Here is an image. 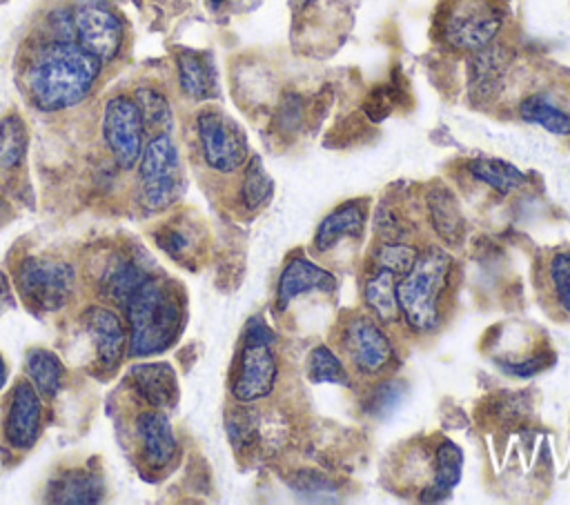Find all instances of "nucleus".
Instances as JSON below:
<instances>
[{"instance_id":"obj_1","label":"nucleus","mask_w":570,"mask_h":505,"mask_svg":"<svg viewBox=\"0 0 570 505\" xmlns=\"http://www.w3.org/2000/svg\"><path fill=\"white\" fill-rule=\"evenodd\" d=\"M100 60L73 40L45 44L27 73L31 100L42 111H60L78 105L91 89Z\"/></svg>"},{"instance_id":"obj_2","label":"nucleus","mask_w":570,"mask_h":505,"mask_svg":"<svg viewBox=\"0 0 570 505\" xmlns=\"http://www.w3.org/2000/svg\"><path fill=\"white\" fill-rule=\"evenodd\" d=\"M134 356L165 351L183 327V303L171 283L147 276L125 305Z\"/></svg>"},{"instance_id":"obj_3","label":"nucleus","mask_w":570,"mask_h":505,"mask_svg":"<svg viewBox=\"0 0 570 505\" xmlns=\"http://www.w3.org/2000/svg\"><path fill=\"white\" fill-rule=\"evenodd\" d=\"M450 258L441 249L419 251L412 269L396 283L399 307L416 331H432L439 323V296L448 283Z\"/></svg>"},{"instance_id":"obj_4","label":"nucleus","mask_w":570,"mask_h":505,"mask_svg":"<svg viewBox=\"0 0 570 505\" xmlns=\"http://www.w3.org/2000/svg\"><path fill=\"white\" fill-rule=\"evenodd\" d=\"M22 298L38 311L60 309L73 291V269L65 260L24 258L16 269Z\"/></svg>"},{"instance_id":"obj_5","label":"nucleus","mask_w":570,"mask_h":505,"mask_svg":"<svg viewBox=\"0 0 570 505\" xmlns=\"http://www.w3.org/2000/svg\"><path fill=\"white\" fill-rule=\"evenodd\" d=\"M142 200L151 211L169 207L180 194V160L167 133H158L145 147L140 160Z\"/></svg>"},{"instance_id":"obj_6","label":"nucleus","mask_w":570,"mask_h":505,"mask_svg":"<svg viewBox=\"0 0 570 505\" xmlns=\"http://www.w3.org/2000/svg\"><path fill=\"white\" fill-rule=\"evenodd\" d=\"M503 24V13L492 0H459L443 24L445 40L465 51L485 49Z\"/></svg>"},{"instance_id":"obj_7","label":"nucleus","mask_w":570,"mask_h":505,"mask_svg":"<svg viewBox=\"0 0 570 505\" xmlns=\"http://www.w3.org/2000/svg\"><path fill=\"white\" fill-rule=\"evenodd\" d=\"M198 136L203 156L209 167L218 171H234L245 162V136L227 116L218 111H203L198 116Z\"/></svg>"},{"instance_id":"obj_8","label":"nucleus","mask_w":570,"mask_h":505,"mask_svg":"<svg viewBox=\"0 0 570 505\" xmlns=\"http://www.w3.org/2000/svg\"><path fill=\"white\" fill-rule=\"evenodd\" d=\"M272 343L274 340L245 336L240 365L232 383V394L236 400L249 403L272 394L278 376V365L272 354Z\"/></svg>"},{"instance_id":"obj_9","label":"nucleus","mask_w":570,"mask_h":505,"mask_svg":"<svg viewBox=\"0 0 570 505\" xmlns=\"http://www.w3.org/2000/svg\"><path fill=\"white\" fill-rule=\"evenodd\" d=\"M142 131L145 125L134 100L116 96L105 105L102 136L122 167H131L138 160L142 147Z\"/></svg>"},{"instance_id":"obj_10","label":"nucleus","mask_w":570,"mask_h":505,"mask_svg":"<svg viewBox=\"0 0 570 505\" xmlns=\"http://www.w3.org/2000/svg\"><path fill=\"white\" fill-rule=\"evenodd\" d=\"M73 29L78 44L98 60H111L122 44V24L118 16L100 0H91L76 9Z\"/></svg>"},{"instance_id":"obj_11","label":"nucleus","mask_w":570,"mask_h":505,"mask_svg":"<svg viewBox=\"0 0 570 505\" xmlns=\"http://www.w3.org/2000/svg\"><path fill=\"white\" fill-rule=\"evenodd\" d=\"M345 347L363 374L381 372L392 358V345L370 316H354L345 327Z\"/></svg>"},{"instance_id":"obj_12","label":"nucleus","mask_w":570,"mask_h":505,"mask_svg":"<svg viewBox=\"0 0 570 505\" xmlns=\"http://www.w3.org/2000/svg\"><path fill=\"white\" fill-rule=\"evenodd\" d=\"M40 418H42V407H40L38 389L27 380L16 383L9 400V412L4 418L7 440L18 449H29L38 438Z\"/></svg>"},{"instance_id":"obj_13","label":"nucleus","mask_w":570,"mask_h":505,"mask_svg":"<svg viewBox=\"0 0 570 505\" xmlns=\"http://www.w3.org/2000/svg\"><path fill=\"white\" fill-rule=\"evenodd\" d=\"M334 287V276L305 258H292L281 271L276 287V307L283 311L287 305L307 291H330Z\"/></svg>"},{"instance_id":"obj_14","label":"nucleus","mask_w":570,"mask_h":505,"mask_svg":"<svg viewBox=\"0 0 570 505\" xmlns=\"http://www.w3.org/2000/svg\"><path fill=\"white\" fill-rule=\"evenodd\" d=\"M85 327L96 347V358L100 367H116L125 349V331L118 316L105 307H89L85 311Z\"/></svg>"},{"instance_id":"obj_15","label":"nucleus","mask_w":570,"mask_h":505,"mask_svg":"<svg viewBox=\"0 0 570 505\" xmlns=\"http://www.w3.org/2000/svg\"><path fill=\"white\" fill-rule=\"evenodd\" d=\"M134 389L154 407L169 409L178 398L176 374L167 363L136 365L129 374Z\"/></svg>"},{"instance_id":"obj_16","label":"nucleus","mask_w":570,"mask_h":505,"mask_svg":"<svg viewBox=\"0 0 570 505\" xmlns=\"http://www.w3.org/2000/svg\"><path fill=\"white\" fill-rule=\"evenodd\" d=\"M138 434L142 438L145 461L151 467H163L174 458L176 438L163 412H142L138 416Z\"/></svg>"},{"instance_id":"obj_17","label":"nucleus","mask_w":570,"mask_h":505,"mask_svg":"<svg viewBox=\"0 0 570 505\" xmlns=\"http://www.w3.org/2000/svg\"><path fill=\"white\" fill-rule=\"evenodd\" d=\"M363 227H365L363 205L358 200H350L323 218L314 236V247L316 251H327L345 236H361Z\"/></svg>"},{"instance_id":"obj_18","label":"nucleus","mask_w":570,"mask_h":505,"mask_svg":"<svg viewBox=\"0 0 570 505\" xmlns=\"http://www.w3.org/2000/svg\"><path fill=\"white\" fill-rule=\"evenodd\" d=\"M102 492L100 476L85 469H71L51 481L47 498L53 503H98Z\"/></svg>"},{"instance_id":"obj_19","label":"nucleus","mask_w":570,"mask_h":505,"mask_svg":"<svg viewBox=\"0 0 570 505\" xmlns=\"http://www.w3.org/2000/svg\"><path fill=\"white\" fill-rule=\"evenodd\" d=\"M178 78L183 91L194 100H205L216 93V73L209 56L196 51L178 53Z\"/></svg>"},{"instance_id":"obj_20","label":"nucleus","mask_w":570,"mask_h":505,"mask_svg":"<svg viewBox=\"0 0 570 505\" xmlns=\"http://www.w3.org/2000/svg\"><path fill=\"white\" fill-rule=\"evenodd\" d=\"M461 467H463V456H461V449L450 443V440H443L439 447H436V454H434V474H432V481L430 485L423 489V501H436V498H443L452 492V487L459 483L461 478Z\"/></svg>"},{"instance_id":"obj_21","label":"nucleus","mask_w":570,"mask_h":505,"mask_svg":"<svg viewBox=\"0 0 570 505\" xmlns=\"http://www.w3.org/2000/svg\"><path fill=\"white\" fill-rule=\"evenodd\" d=\"M428 211L434 231L448 245L461 242L463 236V216L456 198L448 189H434L428 196Z\"/></svg>"},{"instance_id":"obj_22","label":"nucleus","mask_w":570,"mask_h":505,"mask_svg":"<svg viewBox=\"0 0 570 505\" xmlns=\"http://www.w3.org/2000/svg\"><path fill=\"white\" fill-rule=\"evenodd\" d=\"M363 296L367 307L381 323L399 320L401 307L396 298V276L392 271L376 269L374 276H370L363 287Z\"/></svg>"},{"instance_id":"obj_23","label":"nucleus","mask_w":570,"mask_h":505,"mask_svg":"<svg viewBox=\"0 0 570 505\" xmlns=\"http://www.w3.org/2000/svg\"><path fill=\"white\" fill-rule=\"evenodd\" d=\"M470 171L476 180L485 182L488 187L497 189L503 196L525 185V176L514 165L499 158H476L470 162Z\"/></svg>"},{"instance_id":"obj_24","label":"nucleus","mask_w":570,"mask_h":505,"mask_svg":"<svg viewBox=\"0 0 570 505\" xmlns=\"http://www.w3.org/2000/svg\"><path fill=\"white\" fill-rule=\"evenodd\" d=\"M24 372H27L31 385L45 396H53L60 389V383L65 376L60 358L47 349L29 351V356L24 360Z\"/></svg>"},{"instance_id":"obj_25","label":"nucleus","mask_w":570,"mask_h":505,"mask_svg":"<svg viewBox=\"0 0 570 505\" xmlns=\"http://www.w3.org/2000/svg\"><path fill=\"white\" fill-rule=\"evenodd\" d=\"M147 278V271L140 269L136 263L131 260H118L116 265H111L102 278V291L118 303L120 307L127 305V300L131 298V294L138 289V285Z\"/></svg>"},{"instance_id":"obj_26","label":"nucleus","mask_w":570,"mask_h":505,"mask_svg":"<svg viewBox=\"0 0 570 505\" xmlns=\"http://www.w3.org/2000/svg\"><path fill=\"white\" fill-rule=\"evenodd\" d=\"M519 113L525 122L539 125L557 136H570V113L561 111L541 96H530L521 102Z\"/></svg>"},{"instance_id":"obj_27","label":"nucleus","mask_w":570,"mask_h":505,"mask_svg":"<svg viewBox=\"0 0 570 505\" xmlns=\"http://www.w3.org/2000/svg\"><path fill=\"white\" fill-rule=\"evenodd\" d=\"M27 151V127L20 116L0 120V169L16 167Z\"/></svg>"},{"instance_id":"obj_28","label":"nucleus","mask_w":570,"mask_h":505,"mask_svg":"<svg viewBox=\"0 0 570 505\" xmlns=\"http://www.w3.org/2000/svg\"><path fill=\"white\" fill-rule=\"evenodd\" d=\"M307 376L312 383H332V385H350V376L338 360V356L325 347L318 345L307 356Z\"/></svg>"},{"instance_id":"obj_29","label":"nucleus","mask_w":570,"mask_h":505,"mask_svg":"<svg viewBox=\"0 0 570 505\" xmlns=\"http://www.w3.org/2000/svg\"><path fill=\"white\" fill-rule=\"evenodd\" d=\"M136 107L140 111L142 125L151 127L154 131L165 133L171 127V109L160 91L151 87L136 89Z\"/></svg>"},{"instance_id":"obj_30","label":"nucleus","mask_w":570,"mask_h":505,"mask_svg":"<svg viewBox=\"0 0 570 505\" xmlns=\"http://www.w3.org/2000/svg\"><path fill=\"white\" fill-rule=\"evenodd\" d=\"M272 178L265 174L263 162L258 158L249 160V167L245 171L243 178V202L247 209H258L261 205H265L272 196Z\"/></svg>"},{"instance_id":"obj_31","label":"nucleus","mask_w":570,"mask_h":505,"mask_svg":"<svg viewBox=\"0 0 570 505\" xmlns=\"http://www.w3.org/2000/svg\"><path fill=\"white\" fill-rule=\"evenodd\" d=\"M416 256H419V249H414L412 245L385 242L376 249L374 263H376V269H387L394 276H405L412 269Z\"/></svg>"},{"instance_id":"obj_32","label":"nucleus","mask_w":570,"mask_h":505,"mask_svg":"<svg viewBox=\"0 0 570 505\" xmlns=\"http://www.w3.org/2000/svg\"><path fill=\"white\" fill-rule=\"evenodd\" d=\"M550 280L563 309L570 314V254H559L550 263Z\"/></svg>"},{"instance_id":"obj_33","label":"nucleus","mask_w":570,"mask_h":505,"mask_svg":"<svg viewBox=\"0 0 570 505\" xmlns=\"http://www.w3.org/2000/svg\"><path fill=\"white\" fill-rule=\"evenodd\" d=\"M13 305H16V298H13V294H11V285H9L7 276L0 271V316H2L4 311H9Z\"/></svg>"},{"instance_id":"obj_34","label":"nucleus","mask_w":570,"mask_h":505,"mask_svg":"<svg viewBox=\"0 0 570 505\" xmlns=\"http://www.w3.org/2000/svg\"><path fill=\"white\" fill-rule=\"evenodd\" d=\"M4 383H7V365H4V360L0 356V389L4 387Z\"/></svg>"},{"instance_id":"obj_35","label":"nucleus","mask_w":570,"mask_h":505,"mask_svg":"<svg viewBox=\"0 0 570 505\" xmlns=\"http://www.w3.org/2000/svg\"><path fill=\"white\" fill-rule=\"evenodd\" d=\"M212 2H214V4H218V2H223V0H212Z\"/></svg>"},{"instance_id":"obj_36","label":"nucleus","mask_w":570,"mask_h":505,"mask_svg":"<svg viewBox=\"0 0 570 505\" xmlns=\"http://www.w3.org/2000/svg\"><path fill=\"white\" fill-rule=\"evenodd\" d=\"M100 2H102V0H100Z\"/></svg>"}]
</instances>
